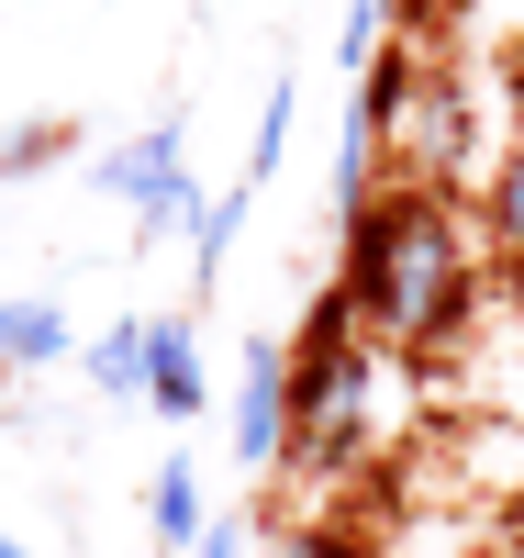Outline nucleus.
Masks as SVG:
<instances>
[{
	"label": "nucleus",
	"instance_id": "1",
	"mask_svg": "<svg viewBox=\"0 0 524 558\" xmlns=\"http://www.w3.org/2000/svg\"><path fill=\"white\" fill-rule=\"evenodd\" d=\"M346 302L379 347L436 357L468 336L480 313V257H468V223L447 191L424 179H379V191L346 213Z\"/></svg>",
	"mask_w": 524,
	"mask_h": 558
},
{
	"label": "nucleus",
	"instance_id": "2",
	"mask_svg": "<svg viewBox=\"0 0 524 558\" xmlns=\"http://www.w3.org/2000/svg\"><path fill=\"white\" fill-rule=\"evenodd\" d=\"M368 413H379V368H368V324L336 279V291H313L302 336H291V470L336 481L368 447Z\"/></svg>",
	"mask_w": 524,
	"mask_h": 558
},
{
	"label": "nucleus",
	"instance_id": "3",
	"mask_svg": "<svg viewBox=\"0 0 524 558\" xmlns=\"http://www.w3.org/2000/svg\"><path fill=\"white\" fill-rule=\"evenodd\" d=\"M89 179H101L112 202H134V223H146V235L202 223V191H190V123H179V112H157L146 134H123L112 157H89Z\"/></svg>",
	"mask_w": 524,
	"mask_h": 558
},
{
	"label": "nucleus",
	"instance_id": "4",
	"mask_svg": "<svg viewBox=\"0 0 524 558\" xmlns=\"http://www.w3.org/2000/svg\"><path fill=\"white\" fill-rule=\"evenodd\" d=\"M223 436L246 470H291V347H246V380L223 402Z\"/></svg>",
	"mask_w": 524,
	"mask_h": 558
},
{
	"label": "nucleus",
	"instance_id": "5",
	"mask_svg": "<svg viewBox=\"0 0 524 558\" xmlns=\"http://www.w3.org/2000/svg\"><path fill=\"white\" fill-rule=\"evenodd\" d=\"M402 146H413V168H402V179L447 191V179L468 168V146H480V123H468V101H458L447 78H424V89H413V123H402Z\"/></svg>",
	"mask_w": 524,
	"mask_h": 558
},
{
	"label": "nucleus",
	"instance_id": "6",
	"mask_svg": "<svg viewBox=\"0 0 524 558\" xmlns=\"http://www.w3.org/2000/svg\"><path fill=\"white\" fill-rule=\"evenodd\" d=\"M146 402L168 413V425H190V413L212 402V368H202V336H190V313H157V324H146Z\"/></svg>",
	"mask_w": 524,
	"mask_h": 558
},
{
	"label": "nucleus",
	"instance_id": "7",
	"mask_svg": "<svg viewBox=\"0 0 524 558\" xmlns=\"http://www.w3.org/2000/svg\"><path fill=\"white\" fill-rule=\"evenodd\" d=\"M57 357H68V313L57 302H0V380L57 368Z\"/></svg>",
	"mask_w": 524,
	"mask_h": 558
},
{
	"label": "nucleus",
	"instance_id": "8",
	"mask_svg": "<svg viewBox=\"0 0 524 558\" xmlns=\"http://www.w3.org/2000/svg\"><path fill=\"white\" fill-rule=\"evenodd\" d=\"M146 514H157V536H168V547H202V470H190V458H157Z\"/></svg>",
	"mask_w": 524,
	"mask_h": 558
},
{
	"label": "nucleus",
	"instance_id": "9",
	"mask_svg": "<svg viewBox=\"0 0 524 558\" xmlns=\"http://www.w3.org/2000/svg\"><path fill=\"white\" fill-rule=\"evenodd\" d=\"M480 223H491V246H502V257H524V146L491 157V179H480Z\"/></svg>",
	"mask_w": 524,
	"mask_h": 558
},
{
	"label": "nucleus",
	"instance_id": "10",
	"mask_svg": "<svg viewBox=\"0 0 524 558\" xmlns=\"http://www.w3.org/2000/svg\"><path fill=\"white\" fill-rule=\"evenodd\" d=\"M89 380L112 402H146V324H112V336H89Z\"/></svg>",
	"mask_w": 524,
	"mask_h": 558
},
{
	"label": "nucleus",
	"instance_id": "11",
	"mask_svg": "<svg viewBox=\"0 0 524 558\" xmlns=\"http://www.w3.org/2000/svg\"><path fill=\"white\" fill-rule=\"evenodd\" d=\"M234 223H246V191H223V202H202V223H190V268H223V246H234Z\"/></svg>",
	"mask_w": 524,
	"mask_h": 558
},
{
	"label": "nucleus",
	"instance_id": "12",
	"mask_svg": "<svg viewBox=\"0 0 524 558\" xmlns=\"http://www.w3.org/2000/svg\"><path fill=\"white\" fill-rule=\"evenodd\" d=\"M45 157H68V123H23L12 146H0V179H34Z\"/></svg>",
	"mask_w": 524,
	"mask_h": 558
},
{
	"label": "nucleus",
	"instance_id": "13",
	"mask_svg": "<svg viewBox=\"0 0 524 558\" xmlns=\"http://www.w3.org/2000/svg\"><path fill=\"white\" fill-rule=\"evenodd\" d=\"M279 146H291V78L268 89V123H257V146H246V179H268V168H279Z\"/></svg>",
	"mask_w": 524,
	"mask_h": 558
},
{
	"label": "nucleus",
	"instance_id": "14",
	"mask_svg": "<svg viewBox=\"0 0 524 558\" xmlns=\"http://www.w3.org/2000/svg\"><path fill=\"white\" fill-rule=\"evenodd\" d=\"M279 558H368V547L336 536V525H302V536H279Z\"/></svg>",
	"mask_w": 524,
	"mask_h": 558
},
{
	"label": "nucleus",
	"instance_id": "15",
	"mask_svg": "<svg viewBox=\"0 0 524 558\" xmlns=\"http://www.w3.org/2000/svg\"><path fill=\"white\" fill-rule=\"evenodd\" d=\"M190 558H246V536H234V525H202V547H190Z\"/></svg>",
	"mask_w": 524,
	"mask_h": 558
},
{
	"label": "nucleus",
	"instance_id": "16",
	"mask_svg": "<svg viewBox=\"0 0 524 558\" xmlns=\"http://www.w3.org/2000/svg\"><path fill=\"white\" fill-rule=\"evenodd\" d=\"M513 336H524V257H513Z\"/></svg>",
	"mask_w": 524,
	"mask_h": 558
},
{
	"label": "nucleus",
	"instance_id": "17",
	"mask_svg": "<svg viewBox=\"0 0 524 558\" xmlns=\"http://www.w3.org/2000/svg\"><path fill=\"white\" fill-rule=\"evenodd\" d=\"M0 558H34V547H23V536H12V525H0Z\"/></svg>",
	"mask_w": 524,
	"mask_h": 558
},
{
	"label": "nucleus",
	"instance_id": "18",
	"mask_svg": "<svg viewBox=\"0 0 524 558\" xmlns=\"http://www.w3.org/2000/svg\"><path fill=\"white\" fill-rule=\"evenodd\" d=\"M513 558H524V536H513Z\"/></svg>",
	"mask_w": 524,
	"mask_h": 558
}]
</instances>
